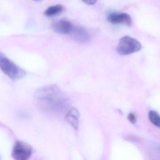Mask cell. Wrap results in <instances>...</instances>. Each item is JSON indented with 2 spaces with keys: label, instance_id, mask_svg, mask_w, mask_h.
<instances>
[{
  "label": "cell",
  "instance_id": "6da1fadb",
  "mask_svg": "<svg viewBox=\"0 0 160 160\" xmlns=\"http://www.w3.org/2000/svg\"><path fill=\"white\" fill-rule=\"evenodd\" d=\"M35 100L38 108L47 113H62L68 106L66 97L55 85L40 87L36 92Z\"/></svg>",
  "mask_w": 160,
  "mask_h": 160
},
{
  "label": "cell",
  "instance_id": "7a4b0ae2",
  "mask_svg": "<svg viewBox=\"0 0 160 160\" xmlns=\"http://www.w3.org/2000/svg\"><path fill=\"white\" fill-rule=\"evenodd\" d=\"M0 69L2 72L13 81H18L26 76L24 70L8 58L0 51Z\"/></svg>",
  "mask_w": 160,
  "mask_h": 160
},
{
  "label": "cell",
  "instance_id": "3957f363",
  "mask_svg": "<svg viewBox=\"0 0 160 160\" xmlns=\"http://www.w3.org/2000/svg\"><path fill=\"white\" fill-rule=\"evenodd\" d=\"M142 45L138 40L129 36H125L120 39L117 50L121 55H126L139 51Z\"/></svg>",
  "mask_w": 160,
  "mask_h": 160
},
{
  "label": "cell",
  "instance_id": "277c9868",
  "mask_svg": "<svg viewBox=\"0 0 160 160\" xmlns=\"http://www.w3.org/2000/svg\"><path fill=\"white\" fill-rule=\"evenodd\" d=\"M32 153L30 145L21 141H17L14 144L12 156L14 160H29Z\"/></svg>",
  "mask_w": 160,
  "mask_h": 160
},
{
  "label": "cell",
  "instance_id": "5b68a950",
  "mask_svg": "<svg viewBox=\"0 0 160 160\" xmlns=\"http://www.w3.org/2000/svg\"><path fill=\"white\" fill-rule=\"evenodd\" d=\"M110 22L114 24H123L131 27L132 25V19L129 14L126 13H112L107 17Z\"/></svg>",
  "mask_w": 160,
  "mask_h": 160
},
{
  "label": "cell",
  "instance_id": "8992f818",
  "mask_svg": "<svg viewBox=\"0 0 160 160\" xmlns=\"http://www.w3.org/2000/svg\"><path fill=\"white\" fill-rule=\"evenodd\" d=\"M73 39L81 44H86L91 39L88 32L82 26H75L71 33Z\"/></svg>",
  "mask_w": 160,
  "mask_h": 160
},
{
  "label": "cell",
  "instance_id": "52a82bcc",
  "mask_svg": "<svg viewBox=\"0 0 160 160\" xmlns=\"http://www.w3.org/2000/svg\"><path fill=\"white\" fill-rule=\"evenodd\" d=\"M74 26L69 21L61 20L55 22L52 25L54 32L62 34H71Z\"/></svg>",
  "mask_w": 160,
  "mask_h": 160
},
{
  "label": "cell",
  "instance_id": "ba28073f",
  "mask_svg": "<svg viewBox=\"0 0 160 160\" xmlns=\"http://www.w3.org/2000/svg\"><path fill=\"white\" fill-rule=\"evenodd\" d=\"M79 117L80 114L78 109L76 108H72L66 115L65 119L71 126L76 130H78L79 124Z\"/></svg>",
  "mask_w": 160,
  "mask_h": 160
},
{
  "label": "cell",
  "instance_id": "9c48e42d",
  "mask_svg": "<svg viewBox=\"0 0 160 160\" xmlns=\"http://www.w3.org/2000/svg\"><path fill=\"white\" fill-rule=\"evenodd\" d=\"M64 10V7L62 5L58 4L52 6L48 8L45 11L44 14L48 17H52L60 14Z\"/></svg>",
  "mask_w": 160,
  "mask_h": 160
},
{
  "label": "cell",
  "instance_id": "30bf717a",
  "mask_svg": "<svg viewBox=\"0 0 160 160\" xmlns=\"http://www.w3.org/2000/svg\"><path fill=\"white\" fill-rule=\"evenodd\" d=\"M148 117L150 122L156 126L160 127V116L156 111H151L148 113Z\"/></svg>",
  "mask_w": 160,
  "mask_h": 160
},
{
  "label": "cell",
  "instance_id": "8fae6325",
  "mask_svg": "<svg viewBox=\"0 0 160 160\" xmlns=\"http://www.w3.org/2000/svg\"><path fill=\"white\" fill-rule=\"evenodd\" d=\"M128 120L130 122L131 124H136L137 122V119H136V116L135 115L132 113H130L129 114L128 116Z\"/></svg>",
  "mask_w": 160,
  "mask_h": 160
},
{
  "label": "cell",
  "instance_id": "7c38bea8",
  "mask_svg": "<svg viewBox=\"0 0 160 160\" xmlns=\"http://www.w3.org/2000/svg\"><path fill=\"white\" fill-rule=\"evenodd\" d=\"M83 2L87 4L92 5L95 4L97 2V1H83Z\"/></svg>",
  "mask_w": 160,
  "mask_h": 160
}]
</instances>
